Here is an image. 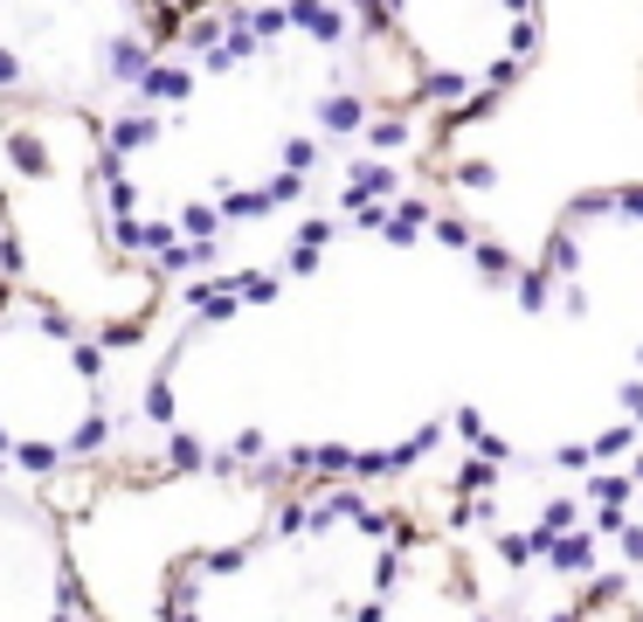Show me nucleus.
I'll use <instances>...</instances> for the list:
<instances>
[{
	"label": "nucleus",
	"mask_w": 643,
	"mask_h": 622,
	"mask_svg": "<svg viewBox=\"0 0 643 622\" xmlns=\"http://www.w3.org/2000/svg\"><path fill=\"white\" fill-rule=\"evenodd\" d=\"M367 21L409 49L423 104L450 118L492 104L540 49V0H367Z\"/></svg>",
	"instance_id": "f257e3e1"
}]
</instances>
